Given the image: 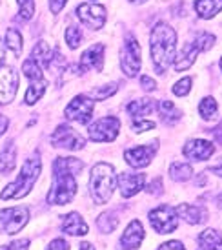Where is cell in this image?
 <instances>
[{
    "mask_svg": "<svg viewBox=\"0 0 222 250\" xmlns=\"http://www.w3.org/2000/svg\"><path fill=\"white\" fill-rule=\"evenodd\" d=\"M82 161L73 157H58L53 163V187L48 194L49 205H68L76 195L75 175L82 170Z\"/></svg>",
    "mask_w": 222,
    "mask_h": 250,
    "instance_id": "obj_1",
    "label": "cell"
},
{
    "mask_svg": "<svg viewBox=\"0 0 222 250\" xmlns=\"http://www.w3.org/2000/svg\"><path fill=\"white\" fill-rule=\"evenodd\" d=\"M149 51L157 73L164 75L167 66L177 59V31L164 22H159L149 33Z\"/></svg>",
    "mask_w": 222,
    "mask_h": 250,
    "instance_id": "obj_2",
    "label": "cell"
},
{
    "mask_svg": "<svg viewBox=\"0 0 222 250\" xmlns=\"http://www.w3.org/2000/svg\"><path fill=\"white\" fill-rule=\"evenodd\" d=\"M40 168H42L40 157H38V153H35L33 157H29V159L24 163L18 179L15 181V183H11V185H7V187L2 190L0 197H2V199H20L24 195H28L29 192H31L33 185H35V181L38 179V175H40Z\"/></svg>",
    "mask_w": 222,
    "mask_h": 250,
    "instance_id": "obj_3",
    "label": "cell"
},
{
    "mask_svg": "<svg viewBox=\"0 0 222 250\" xmlns=\"http://www.w3.org/2000/svg\"><path fill=\"white\" fill-rule=\"evenodd\" d=\"M115 183H117V177H115V172H113L111 165L98 163V165L91 168L90 194L93 203L95 205H106L110 201L111 194L115 190Z\"/></svg>",
    "mask_w": 222,
    "mask_h": 250,
    "instance_id": "obj_4",
    "label": "cell"
},
{
    "mask_svg": "<svg viewBox=\"0 0 222 250\" xmlns=\"http://www.w3.org/2000/svg\"><path fill=\"white\" fill-rule=\"evenodd\" d=\"M29 219V210L26 207H13V208L0 210V232L6 236L18 234Z\"/></svg>",
    "mask_w": 222,
    "mask_h": 250,
    "instance_id": "obj_5",
    "label": "cell"
},
{
    "mask_svg": "<svg viewBox=\"0 0 222 250\" xmlns=\"http://www.w3.org/2000/svg\"><path fill=\"white\" fill-rule=\"evenodd\" d=\"M120 70L128 77H135L140 70V44L131 35L126 37V42L120 49Z\"/></svg>",
    "mask_w": 222,
    "mask_h": 250,
    "instance_id": "obj_6",
    "label": "cell"
},
{
    "mask_svg": "<svg viewBox=\"0 0 222 250\" xmlns=\"http://www.w3.org/2000/svg\"><path fill=\"white\" fill-rule=\"evenodd\" d=\"M149 221L157 234H169L179 227V215L175 208L162 205L149 212Z\"/></svg>",
    "mask_w": 222,
    "mask_h": 250,
    "instance_id": "obj_7",
    "label": "cell"
},
{
    "mask_svg": "<svg viewBox=\"0 0 222 250\" xmlns=\"http://www.w3.org/2000/svg\"><path fill=\"white\" fill-rule=\"evenodd\" d=\"M90 139L97 143H111L120 132V121L117 117H102L90 126Z\"/></svg>",
    "mask_w": 222,
    "mask_h": 250,
    "instance_id": "obj_8",
    "label": "cell"
},
{
    "mask_svg": "<svg viewBox=\"0 0 222 250\" xmlns=\"http://www.w3.org/2000/svg\"><path fill=\"white\" fill-rule=\"evenodd\" d=\"M51 145L64 150H82L86 141L80 133L68 125H60L51 135Z\"/></svg>",
    "mask_w": 222,
    "mask_h": 250,
    "instance_id": "obj_9",
    "label": "cell"
},
{
    "mask_svg": "<svg viewBox=\"0 0 222 250\" xmlns=\"http://www.w3.org/2000/svg\"><path fill=\"white\" fill-rule=\"evenodd\" d=\"M93 99H88L86 95H76L71 101L68 108L64 110V115L68 121H76L80 125H88L93 113Z\"/></svg>",
    "mask_w": 222,
    "mask_h": 250,
    "instance_id": "obj_10",
    "label": "cell"
},
{
    "mask_svg": "<svg viewBox=\"0 0 222 250\" xmlns=\"http://www.w3.org/2000/svg\"><path fill=\"white\" fill-rule=\"evenodd\" d=\"M76 15L78 19L88 26V29L98 31V29L104 28L106 24V9L102 6L97 4H91V2H84L76 7Z\"/></svg>",
    "mask_w": 222,
    "mask_h": 250,
    "instance_id": "obj_11",
    "label": "cell"
},
{
    "mask_svg": "<svg viewBox=\"0 0 222 250\" xmlns=\"http://www.w3.org/2000/svg\"><path fill=\"white\" fill-rule=\"evenodd\" d=\"M18 88V75L9 66H0V106L9 104Z\"/></svg>",
    "mask_w": 222,
    "mask_h": 250,
    "instance_id": "obj_12",
    "label": "cell"
},
{
    "mask_svg": "<svg viewBox=\"0 0 222 250\" xmlns=\"http://www.w3.org/2000/svg\"><path fill=\"white\" fill-rule=\"evenodd\" d=\"M157 152V141L153 145H144V146H135L131 150H126L124 159L128 161V165L133 168H144L151 163L153 155Z\"/></svg>",
    "mask_w": 222,
    "mask_h": 250,
    "instance_id": "obj_13",
    "label": "cell"
},
{
    "mask_svg": "<svg viewBox=\"0 0 222 250\" xmlns=\"http://www.w3.org/2000/svg\"><path fill=\"white\" fill-rule=\"evenodd\" d=\"M104 44H95L84 51V55L80 57V62H78V71H102L104 66Z\"/></svg>",
    "mask_w": 222,
    "mask_h": 250,
    "instance_id": "obj_14",
    "label": "cell"
},
{
    "mask_svg": "<svg viewBox=\"0 0 222 250\" xmlns=\"http://www.w3.org/2000/svg\"><path fill=\"white\" fill-rule=\"evenodd\" d=\"M118 190H120V195L126 197V199H130L133 197L135 194H139L142 187H144V183H146V174H124L118 175Z\"/></svg>",
    "mask_w": 222,
    "mask_h": 250,
    "instance_id": "obj_15",
    "label": "cell"
},
{
    "mask_svg": "<svg viewBox=\"0 0 222 250\" xmlns=\"http://www.w3.org/2000/svg\"><path fill=\"white\" fill-rule=\"evenodd\" d=\"M215 152V146L213 143H209V141H204V139H193L189 141L186 146H184V155H186L189 161H202L209 159L211 155Z\"/></svg>",
    "mask_w": 222,
    "mask_h": 250,
    "instance_id": "obj_16",
    "label": "cell"
},
{
    "mask_svg": "<svg viewBox=\"0 0 222 250\" xmlns=\"http://www.w3.org/2000/svg\"><path fill=\"white\" fill-rule=\"evenodd\" d=\"M142 239H144V229H142L140 221L135 219V221L128 225L126 232L122 234L120 245H122L124 250H137L140 247V243H142Z\"/></svg>",
    "mask_w": 222,
    "mask_h": 250,
    "instance_id": "obj_17",
    "label": "cell"
},
{
    "mask_svg": "<svg viewBox=\"0 0 222 250\" xmlns=\"http://www.w3.org/2000/svg\"><path fill=\"white\" fill-rule=\"evenodd\" d=\"M62 232L70 234V236H86L88 234V225L84 221L80 214L71 212L62 217Z\"/></svg>",
    "mask_w": 222,
    "mask_h": 250,
    "instance_id": "obj_18",
    "label": "cell"
},
{
    "mask_svg": "<svg viewBox=\"0 0 222 250\" xmlns=\"http://www.w3.org/2000/svg\"><path fill=\"white\" fill-rule=\"evenodd\" d=\"M175 210H177V215L186 219L189 225H201L208 219V210L197 207V205H179Z\"/></svg>",
    "mask_w": 222,
    "mask_h": 250,
    "instance_id": "obj_19",
    "label": "cell"
},
{
    "mask_svg": "<svg viewBox=\"0 0 222 250\" xmlns=\"http://www.w3.org/2000/svg\"><path fill=\"white\" fill-rule=\"evenodd\" d=\"M201 53V48L195 44V42H189L186 44L184 48H182L181 55L177 57V61H175V70L177 71H182V70H187V68H191L195 62V57Z\"/></svg>",
    "mask_w": 222,
    "mask_h": 250,
    "instance_id": "obj_20",
    "label": "cell"
},
{
    "mask_svg": "<svg viewBox=\"0 0 222 250\" xmlns=\"http://www.w3.org/2000/svg\"><path fill=\"white\" fill-rule=\"evenodd\" d=\"M197 243H199V250H222V236L217 230L206 229L199 234Z\"/></svg>",
    "mask_w": 222,
    "mask_h": 250,
    "instance_id": "obj_21",
    "label": "cell"
},
{
    "mask_svg": "<svg viewBox=\"0 0 222 250\" xmlns=\"http://www.w3.org/2000/svg\"><path fill=\"white\" fill-rule=\"evenodd\" d=\"M195 11L201 19H213L222 11V0H197Z\"/></svg>",
    "mask_w": 222,
    "mask_h": 250,
    "instance_id": "obj_22",
    "label": "cell"
},
{
    "mask_svg": "<svg viewBox=\"0 0 222 250\" xmlns=\"http://www.w3.org/2000/svg\"><path fill=\"white\" fill-rule=\"evenodd\" d=\"M15 161H17V148H15V143L13 141H7L2 153H0V172H2V174H11L15 168Z\"/></svg>",
    "mask_w": 222,
    "mask_h": 250,
    "instance_id": "obj_23",
    "label": "cell"
},
{
    "mask_svg": "<svg viewBox=\"0 0 222 250\" xmlns=\"http://www.w3.org/2000/svg\"><path fill=\"white\" fill-rule=\"evenodd\" d=\"M153 110H155V101H151V99H140V101H135L128 106L131 121L133 119H144V115H149Z\"/></svg>",
    "mask_w": 222,
    "mask_h": 250,
    "instance_id": "obj_24",
    "label": "cell"
},
{
    "mask_svg": "<svg viewBox=\"0 0 222 250\" xmlns=\"http://www.w3.org/2000/svg\"><path fill=\"white\" fill-rule=\"evenodd\" d=\"M31 59L40 64V68H49V64L53 61V51L48 42H38L31 51Z\"/></svg>",
    "mask_w": 222,
    "mask_h": 250,
    "instance_id": "obj_25",
    "label": "cell"
},
{
    "mask_svg": "<svg viewBox=\"0 0 222 250\" xmlns=\"http://www.w3.org/2000/svg\"><path fill=\"white\" fill-rule=\"evenodd\" d=\"M169 175H171V179L173 181H187L193 177V167L189 165V163H184V161H181V163H175V165H171V168H169Z\"/></svg>",
    "mask_w": 222,
    "mask_h": 250,
    "instance_id": "obj_26",
    "label": "cell"
},
{
    "mask_svg": "<svg viewBox=\"0 0 222 250\" xmlns=\"http://www.w3.org/2000/svg\"><path fill=\"white\" fill-rule=\"evenodd\" d=\"M159 111L160 115H162V121H166L169 125L177 123L181 119V111H179V108L171 101H162V103H159Z\"/></svg>",
    "mask_w": 222,
    "mask_h": 250,
    "instance_id": "obj_27",
    "label": "cell"
},
{
    "mask_svg": "<svg viewBox=\"0 0 222 250\" xmlns=\"http://www.w3.org/2000/svg\"><path fill=\"white\" fill-rule=\"evenodd\" d=\"M97 225H98V229H100V232H104V234H111L113 230L117 229L118 215L115 214V212H106V214L98 215Z\"/></svg>",
    "mask_w": 222,
    "mask_h": 250,
    "instance_id": "obj_28",
    "label": "cell"
},
{
    "mask_svg": "<svg viewBox=\"0 0 222 250\" xmlns=\"http://www.w3.org/2000/svg\"><path fill=\"white\" fill-rule=\"evenodd\" d=\"M199 111H201L202 119H206V121H213V119H217V113H219L217 101L213 97L202 99V103L199 104Z\"/></svg>",
    "mask_w": 222,
    "mask_h": 250,
    "instance_id": "obj_29",
    "label": "cell"
},
{
    "mask_svg": "<svg viewBox=\"0 0 222 250\" xmlns=\"http://www.w3.org/2000/svg\"><path fill=\"white\" fill-rule=\"evenodd\" d=\"M6 46L11 49L17 57L20 55V53H22V35H20V31H17L15 28L7 29V31H6Z\"/></svg>",
    "mask_w": 222,
    "mask_h": 250,
    "instance_id": "obj_30",
    "label": "cell"
},
{
    "mask_svg": "<svg viewBox=\"0 0 222 250\" xmlns=\"http://www.w3.org/2000/svg\"><path fill=\"white\" fill-rule=\"evenodd\" d=\"M80 41H82V31L78 26H70L66 29V42L71 49H75L80 46Z\"/></svg>",
    "mask_w": 222,
    "mask_h": 250,
    "instance_id": "obj_31",
    "label": "cell"
},
{
    "mask_svg": "<svg viewBox=\"0 0 222 250\" xmlns=\"http://www.w3.org/2000/svg\"><path fill=\"white\" fill-rule=\"evenodd\" d=\"M117 88H118V84L113 83V84H108V86H102V90L90 91L88 95H90L91 99H95V101H104L106 97H111L113 93H117Z\"/></svg>",
    "mask_w": 222,
    "mask_h": 250,
    "instance_id": "obj_32",
    "label": "cell"
},
{
    "mask_svg": "<svg viewBox=\"0 0 222 250\" xmlns=\"http://www.w3.org/2000/svg\"><path fill=\"white\" fill-rule=\"evenodd\" d=\"M18 2V15L20 21H29L35 15V0H17Z\"/></svg>",
    "mask_w": 222,
    "mask_h": 250,
    "instance_id": "obj_33",
    "label": "cell"
},
{
    "mask_svg": "<svg viewBox=\"0 0 222 250\" xmlns=\"http://www.w3.org/2000/svg\"><path fill=\"white\" fill-rule=\"evenodd\" d=\"M189 90H191V77H184V79H181L179 83L175 84L173 93L179 95V97H184V95L189 93Z\"/></svg>",
    "mask_w": 222,
    "mask_h": 250,
    "instance_id": "obj_34",
    "label": "cell"
},
{
    "mask_svg": "<svg viewBox=\"0 0 222 250\" xmlns=\"http://www.w3.org/2000/svg\"><path fill=\"white\" fill-rule=\"evenodd\" d=\"M29 249V239H18L13 243L6 245V247H0V250H28Z\"/></svg>",
    "mask_w": 222,
    "mask_h": 250,
    "instance_id": "obj_35",
    "label": "cell"
},
{
    "mask_svg": "<svg viewBox=\"0 0 222 250\" xmlns=\"http://www.w3.org/2000/svg\"><path fill=\"white\" fill-rule=\"evenodd\" d=\"M48 250H70V245H68L66 239L58 237V239H55V241H51V243H49Z\"/></svg>",
    "mask_w": 222,
    "mask_h": 250,
    "instance_id": "obj_36",
    "label": "cell"
},
{
    "mask_svg": "<svg viewBox=\"0 0 222 250\" xmlns=\"http://www.w3.org/2000/svg\"><path fill=\"white\" fill-rule=\"evenodd\" d=\"M66 2H68V0H49V9H51V13L53 15L60 13L62 7L66 6Z\"/></svg>",
    "mask_w": 222,
    "mask_h": 250,
    "instance_id": "obj_37",
    "label": "cell"
},
{
    "mask_svg": "<svg viewBox=\"0 0 222 250\" xmlns=\"http://www.w3.org/2000/svg\"><path fill=\"white\" fill-rule=\"evenodd\" d=\"M159 250H186L184 249V245L181 241H177V239H171V241H167V243L160 245Z\"/></svg>",
    "mask_w": 222,
    "mask_h": 250,
    "instance_id": "obj_38",
    "label": "cell"
},
{
    "mask_svg": "<svg viewBox=\"0 0 222 250\" xmlns=\"http://www.w3.org/2000/svg\"><path fill=\"white\" fill-rule=\"evenodd\" d=\"M140 83H142V88L146 91H153V90H157V83L153 81L151 77H148V75H144L142 79H140Z\"/></svg>",
    "mask_w": 222,
    "mask_h": 250,
    "instance_id": "obj_39",
    "label": "cell"
},
{
    "mask_svg": "<svg viewBox=\"0 0 222 250\" xmlns=\"http://www.w3.org/2000/svg\"><path fill=\"white\" fill-rule=\"evenodd\" d=\"M211 133H213V137L217 139V143H221V145H222V123L219 126H217V128Z\"/></svg>",
    "mask_w": 222,
    "mask_h": 250,
    "instance_id": "obj_40",
    "label": "cell"
},
{
    "mask_svg": "<svg viewBox=\"0 0 222 250\" xmlns=\"http://www.w3.org/2000/svg\"><path fill=\"white\" fill-rule=\"evenodd\" d=\"M7 125H9V121H7V117H4V115H0V135H4V132L7 130Z\"/></svg>",
    "mask_w": 222,
    "mask_h": 250,
    "instance_id": "obj_41",
    "label": "cell"
},
{
    "mask_svg": "<svg viewBox=\"0 0 222 250\" xmlns=\"http://www.w3.org/2000/svg\"><path fill=\"white\" fill-rule=\"evenodd\" d=\"M209 172H211V174H215V175H219V177H222V163L219 165V167H211V168H209Z\"/></svg>",
    "mask_w": 222,
    "mask_h": 250,
    "instance_id": "obj_42",
    "label": "cell"
},
{
    "mask_svg": "<svg viewBox=\"0 0 222 250\" xmlns=\"http://www.w3.org/2000/svg\"><path fill=\"white\" fill-rule=\"evenodd\" d=\"M4 55H6V51H4V44L0 42V66H2V62H4Z\"/></svg>",
    "mask_w": 222,
    "mask_h": 250,
    "instance_id": "obj_43",
    "label": "cell"
},
{
    "mask_svg": "<svg viewBox=\"0 0 222 250\" xmlns=\"http://www.w3.org/2000/svg\"><path fill=\"white\" fill-rule=\"evenodd\" d=\"M80 250H95V249L91 247V243H82L80 245Z\"/></svg>",
    "mask_w": 222,
    "mask_h": 250,
    "instance_id": "obj_44",
    "label": "cell"
},
{
    "mask_svg": "<svg viewBox=\"0 0 222 250\" xmlns=\"http://www.w3.org/2000/svg\"><path fill=\"white\" fill-rule=\"evenodd\" d=\"M131 2H137V4H142V2H146V0H131Z\"/></svg>",
    "mask_w": 222,
    "mask_h": 250,
    "instance_id": "obj_45",
    "label": "cell"
},
{
    "mask_svg": "<svg viewBox=\"0 0 222 250\" xmlns=\"http://www.w3.org/2000/svg\"><path fill=\"white\" fill-rule=\"evenodd\" d=\"M221 70H222V59H221Z\"/></svg>",
    "mask_w": 222,
    "mask_h": 250,
    "instance_id": "obj_46",
    "label": "cell"
}]
</instances>
